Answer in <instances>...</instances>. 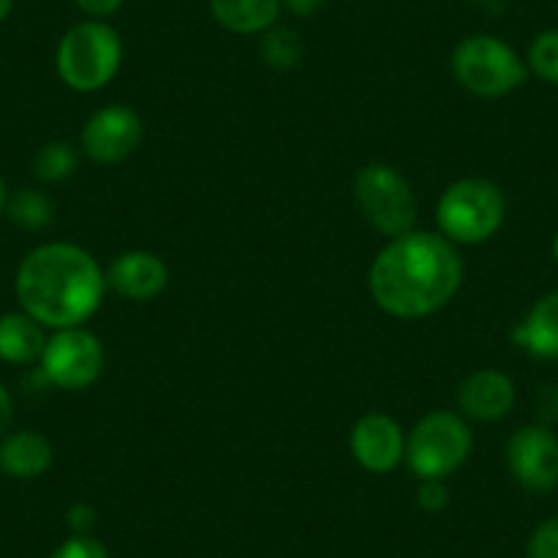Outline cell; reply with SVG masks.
<instances>
[{
	"label": "cell",
	"instance_id": "cell-30",
	"mask_svg": "<svg viewBox=\"0 0 558 558\" xmlns=\"http://www.w3.org/2000/svg\"><path fill=\"white\" fill-rule=\"evenodd\" d=\"M7 201H9V190H7V181L0 179V214H7Z\"/></svg>",
	"mask_w": 558,
	"mask_h": 558
},
{
	"label": "cell",
	"instance_id": "cell-3",
	"mask_svg": "<svg viewBox=\"0 0 558 558\" xmlns=\"http://www.w3.org/2000/svg\"><path fill=\"white\" fill-rule=\"evenodd\" d=\"M123 63V41L105 20H85L63 34L56 50L58 77L77 94H96L116 80Z\"/></svg>",
	"mask_w": 558,
	"mask_h": 558
},
{
	"label": "cell",
	"instance_id": "cell-14",
	"mask_svg": "<svg viewBox=\"0 0 558 558\" xmlns=\"http://www.w3.org/2000/svg\"><path fill=\"white\" fill-rule=\"evenodd\" d=\"M52 465V444L39 430H14L0 438V471L12 480H36Z\"/></svg>",
	"mask_w": 558,
	"mask_h": 558
},
{
	"label": "cell",
	"instance_id": "cell-21",
	"mask_svg": "<svg viewBox=\"0 0 558 558\" xmlns=\"http://www.w3.org/2000/svg\"><path fill=\"white\" fill-rule=\"evenodd\" d=\"M525 66L545 83L558 85V31H542L529 47V61Z\"/></svg>",
	"mask_w": 558,
	"mask_h": 558
},
{
	"label": "cell",
	"instance_id": "cell-2",
	"mask_svg": "<svg viewBox=\"0 0 558 558\" xmlns=\"http://www.w3.org/2000/svg\"><path fill=\"white\" fill-rule=\"evenodd\" d=\"M20 307L45 329H72L96 315L105 302L107 277L88 250L50 241L23 257L14 277Z\"/></svg>",
	"mask_w": 558,
	"mask_h": 558
},
{
	"label": "cell",
	"instance_id": "cell-31",
	"mask_svg": "<svg viewBox=\"0 0 558 558\" xmlns=\"http://www.w3.org/2000/svg\"><path fill=\"white\" fill-rule=\"evenodd\" d=\"M12 9H14V0H0V23L12 14Z\"/></svg>",
	"mask_w": 558,
	"mask_h": 558
},
{
	"label": "cell",
	"instance_id": "cell-22",
	"mask_svg": "<svg viewBox=\"0 0 558 558\" xmlns=\"http://www.w3.org/2000/svg\"><path fill=\"white\" fill-rule=\"evenodd\" d=\"M525 558H558V518H547L531 531Z\"/></svg>",
	"mask_w": 558,
	"mask_h": 558
},
{
	"label": "cell",
	"instance_id": "cell-8",
	"mask_svg": "<svg viewBox=\"0 0 558 558\" xmlns=\"http://www.w3.org/2000/svg\"><path fill=\"white\" fill-rule=\"evenodd\" d=\"M39 367L47 384L66 391H83L105 373V345L85 326L58 329L47 337Z\"/></svg>",
	"mask_w": 558,
	"mask_h": 558
},
{
	"label": "cell",
	"instance_id": "cell-20",
	"mask_svg": "<svg viewBox=\"0 0 558 558\" xmlns=\"http://www.w3.org/2000/svg\"><path fill=\"white\" fill-rule=\"evenodd\" d=\"M80 165V154L66 140H52L47 146L39 148L34 157V175L45 184H61L72 179Z\"/></svg>",
	"mask_w": 558,
	"mask_h": 558
},
{
	"label": "cell",
	"instance_id": "cell-15",
	"mask_svg": "<svg viewBox=\"0 0 558 558\" xmlns=\"http://www.w3.org/2000/svg\"><path fill=\"white\" fill-rule=\"evenodd\" d=\"M512 342L529 356L558 359V291L536 299L534 307L512 329Z\"/></svg>",
	"mask_w": 558,
	"mask_h": 558
},
{
	"label": "cell",
	"instance_id": "cell-13",
	"mask_svg": "<svg viewBox=\"0 0 558 558\" xmlns=\"http://www.w3.org/2000/svg\"><path fill=\"white\" fill-rule=\"evenodd\" d=\"M512 378L501 369H476L469 378H463L458 389V405L465 418L474 422H498L507 416L514 405Z\"/></svg>",
	"mask_w": 558,
	"mask_h": 558
},
{
	"label": "cell",
	"instance_id": "cell-12",
	"mask_svg": "<svg viewBox=\"0 0 558 558\" xmlns=\"http://www.w3.org/2000/svg\"><path fill=\"white\" fill-rule=\"evenodd\" d=\"M107 288L129 302H151L170 286V268L157 252L129 250L112 257L105 271Z\"/></svg>",
	"mask_w": 558,
	"mask_h": 558
},
{
	"label": "cell",
	"instance_id": "cell-26",
	"mask_svg": "<svg viewBox=\"0 0 558 558\" xmlns=\"http://www.w3.org/2000/svg\"><path fill=\"white\" fill-rule=\"evenodd\" d=\"M77 9L83 14H88L90 20H107L123 7V0H74Z\"/></svg>",
	"mask_w": 558,
	"mask_h": 558
},
{
	"label": "cell",
	"instance_id": "cell-18",
	"mask_svg": "<svg viewBox=\"0 0 558 558\" xmlns=\"http://www.w3.org/2000/svg\"><path fill=\"white\" fill-rule=\"evenodd\" d=\"M7 217L12 219L20 230L39 233V230L50 228L52 219H56V203L50 201L47 192L25 186V190H17L9 195Z\"/></svg>",
	"mask_w": 558,
	"mask_h": 558
},
{
	"label": "cell",
	"instance_id": "cell-1",
	"mask_svg": "<svg viewBox=\"0 0 558 558\" xmlns=\"http://www.w3.org/2000/svg\"><path fill=\"white\" fill-rule=\"evenodd\" d=\"M367 286L375 304L391 318H427L458 296L463 257L441 233L408 230L375 255Z\"/></svg>",
	"mask_w": 558,
	"mask_h": 558
},
{
	"label": "cell",
	"instance_id": "cell-5",
	"mask_svg": "<svg viewBox=\"0 0 558 558\" xmlns=\"http://www.w3.org/2000/svg\"><path fill=\"white\" fill-rule=\"evenodd\" d=\"M474 449V433L463 413L430 411L413 425L405 441V463L418 480H447Z\"/></svg>",
	"mask_w": 558,
	"mask_h": 558
},
{
	"label": "cell",
	"instance_id": "cell-17",
	"mask_svg": "<svg viewBox=\"0 0 558 558\" xmlns=\"http://www.w3.org/2000/svg\"><path fill=\"white\" fill-rule=\"evenodd\" d=\"M214 20L239 36H257L274 28L282 0H208Z\"/></svg>",
	"mask_w": 558,
	"mask_h": 558
},
{
	"label": "cell",
	"instance_id": "cell-23",
	"mask_svg": "<svg viewBox=\"0 0 558 558\" xmlns=\"http://www.w3.org/2000/svg\"><path fill=\"white\" fill-rule=\"evenodd\" d=\"M50 558H110V553L90 534H72L52 550Z\"/></svg>",
	"mask_w": 558,
	"mask_h": 558
},
{
	"label": "cell",
	"instance_id": "cell-32",
	"mask_svg": "<svg viewBox=\"0 0 558 558\" xmlns=\"http://www.w3.org/2000/svg\"><path fill=\"white\" fill-rule=\"evenodd\" d=\"M553 257H556V263H558V233L553 235Z\"/></svg>",
	"mask_w": 558,
	"mask_h": 558
},
{
	"label": "cell",
	"instance_id": "cell-9",
	"mask_svg": "<svg viewBox=\"0 0 558 558\" xmlns=\"http://www.w3.org/2000/svg\"><path fill=\"white\" fill-rule=\"evenodd\" d=\"M507 469L529 493H550L558 485V438L547 425H525L507 441Z\"/></svg>",
	"mask_w": 558,
	"mask_h": 558
},
{
	"label": "cell",
	"instance_id": "cell-11",
	"mask_svg": "<svg viewBox=\"0 0 558 558\" xmlns=\"http://www.w3.org/2000/svg\"><path fill=\"white\" fill-rule=\"evenodd\" d=\"M405 430L389 413L369 411L351 430V452L369 474H389L405 460Z\"/></svg>",
	"mask_w": 558,
	"mask_h": 558
},
{
	"label": "cell",
	"instance_id": "cell-6",
	"mask_svg": "<svg viewBox=\"0 0 558 558\" xmlns=\"http://www.w3.org/2000/svg\"><path fill=\"white\" fill-rule=\"evenodd\" d=\"M452 72L469 94L482 99L512 94L529 77L525 61H520L507 41L490 34L465 36L452 52Z\"/></svg>",
	"mask_w": 558,
	"mask_h": 558
},
{
	"label": "cell",
	"instance_id": "cell-4",
	"mask_svg": "<svg viewBox=\"0 0 558 558\" xmlns=\"http://www.w3.org/2000/svg\"><path fill=\"white\" fill-rule=\"evenodd\" d=\"M507 201L498 184L487 179H458L438 197V233L452 244H485L501 230Z\"/></svg>",
	"mask_w": 558,
	"mask_h": 558
},
{
	"label": "cell",
	"instance_id": "cell-19",
	"mask_svg": "<svg viewBox=\"0 0 558 558\" xmlns=\"http://www.w3.org/2000/svg\"><path fill=\"white\" fill-rule=\"evenodd\" d=\"M260 58L266 66L277 69V72H288V69L299 66L304 58V41L288 25H274L266 34H260Z\"/></svg>",
	"mask_w": 558,
	"mask_h": 558
},
{
	"label": "cell",
	"instance_id": "cell-25",
	"mask_svg": "<svg viewBox=\"0 0 558 558\" xmlns=\"http://www.w3.org/2000/svg\"><path fill=\"white\" fill-rule=\"evenodd\" d=\"M66 523L72 529V534H90V529L96 523V509L88 501L72 504L66 512Z\"/></svg>",
	"mask_w": 558,
	"mask_h": 558
},
{
	"label": "cell",
	"instance_id": "cell-27",
	"mask_svg": "<svg viewBox=\"0 0 558 558\" xmlns=\"http://www.w3.org/2000/svg\"><path fill=\"white\" fill-rule=\"evenodd\" d=\"M536 411L545 422H556L558 418V386H545L536 397Z\"/></svg>",
	"mask_w": 558,
	"mask_h": 558
},
{
	"label": "cell",
	"instance_id": "cell-16",
	"mask_svg": "<svg viewBox=\"0 0 558 558\" xmlns=\"http://www.w3.org/2000/svg\"><path fill=\"white\" fill-rule=\"evenodd\" d=\"M45 345V326L28 313L0 315V362L25 367V364L39 362Z\"/></svg>",
	"mask_w": 558,
	"mask_h": 558
},
{
	"label": "cell",
	"instance_id": "cell-7",
	"mask_svg": "<svg viewBox=\"0 0 558 558\" xmlns=\"http://www.w3.org/2000/svg\"><path fill=\"white\" fill-rule=\"evenodd\" d=\"M353 197L362 217L386 239L413 230L416 195H413L411 181L391 165H364L353 179Z\"/></svg>",
	"mask_w": 558,
	"mask_h": 558
},
{
	"label": "cell",
	"instance_id": "cell-10",
	"mask_svg": "<svg viewBox=\"0 0 558 558\" xmlns=\"http://www.w3.org/2000/svg\"><path fill=\"white\" fill-rule=\"evenodd\" d=\"M143 143V121L137 112L126 105L99 107L85 121L80 146L88 159L96 165H118L132 157Z\"/></svg>",
	"mask_w": 558,
	"mask_h": 558
},
{
	"label": "cell",
	"instance_id": "cell-24",
	"mask_svg": "<svg viewBox=\"0 0 558 558\" xmlns=\"http://www.w3.org/2000/svg\"><path fill=\"white\" fill-rule=\"evenodd\" d=\"M416 504L425 512L436 514L449 507V487L444 480H418L416 487Z\"/></svg>",
	"mask_w": 558,
	"mask_h": 558
},
{
	"label": "cell",
	"instance_id": "cell-29",
	"mask_svg": "<svg viewBox=\"0 0 558 558\" xmlns=\"http://www.w3.org/2000/svg\"><path fill=\"white\" fill-rule=\"evenodd\" d=\"M282 7L296 17H313L315 12L326 7V0H282Z\"/></svg>",
	"mask_w": 558,
	"mask_h": 558
},
{
	"label": "cell",
	"instance_id": "cell-28",
	"mask_svg": "<svg viewBox=\"0 0 558 558\" xmlns=\"http://www.w3.org/2000/svg\"><path fill=\"white\" fill-rule=\"evenodd\" d=\"M12 418H14V400L9 395V389L0 384V438L7 436L9 427H12Z\"/></svg>",
	"mask_w": 558,
	"mask_h": 558
}]
</instances>
